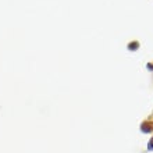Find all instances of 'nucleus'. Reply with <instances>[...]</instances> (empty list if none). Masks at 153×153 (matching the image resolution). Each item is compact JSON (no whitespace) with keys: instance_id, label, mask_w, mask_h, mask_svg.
Here are the masks:
<instances>
[{"instance_id":"f257e3e1","label":"nucleus","mask_w":153,"mask_h":153,"mask_svg":"<svg viewBox=\"0 0 153 153\" xmlns=\"http://www.w3.org/2000/svg\"><path fill=\"white\" fill-rule=\"evenodd\" d=\"M138 49H139V43L135 42V40L128 45V50H131V52H135V50H138Z\"/></svg>"},{"instance_id":"f03ea898","label":"nucleus","mask_w":153,"mask_h":153,"mask_svg":"<svg viewBox=\"0 0 153 153\" xmlns=\"http://www.w3.org/2000/svg\"><path fill=\"white\" fill-rule=\"evenodd\" d=\"M148 150H149V152H153V137L150 138L149 143H148Z\"/></svg>"},{"instance_id":"7ed1b4c3","label":"nucleus","mask_w":153,"mask_h":153,"mask_svg":"<svg viewBox=\"0 0 153 153\" xmlns=\"http://www.w3.org/2000/svg\"><path fill=\"white\" fill-rule=\"evenodd\" d=\"M148 70L153 71V63H148Z\"/></svg>"}]
</instances>
